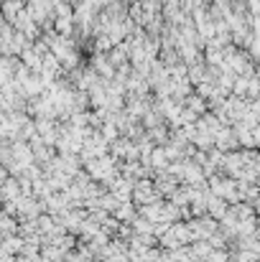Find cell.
Instances as JSON below:
<instances>
[{"mask_svg": "<svg viewBox=\"0 0 260 262\" xmlns=\"http://www.w3.org/2000/svg\"><path fill=\"white\" fill-rule=\"evenodd\" d=\"M3 193H5L8 199H18V186H15V181H5V183H3Z\"/></svg>", "mask_w": 260, "mask_h": 262, "instance_id": "6da1fadb", "label": "cell"}]
</instances>
